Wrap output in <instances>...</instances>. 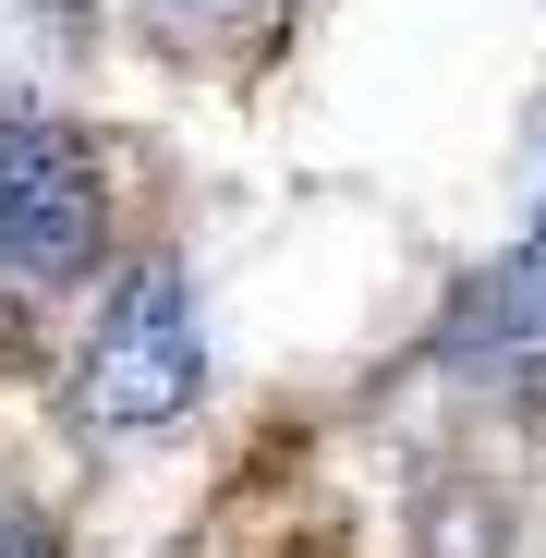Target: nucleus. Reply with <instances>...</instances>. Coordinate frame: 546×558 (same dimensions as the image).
I'll return each instance as SVG.
<instances>
[{
  "label": "nucleus",
  "mask_w": 546,
  "mask_h": 558,
  "mask_svg": "<svg viewBox=\"0 0 546 558\" xmlns=\"http://www.w3.org/2000/svg\"><path fill=\"white\" fill-rule=\"evenodd\" d=\"M110 255V182H98V146L49 110H13L0 98V267L61 292V279H98Z\"/></svg>",
  "instance_id": "f257e3e1"
},
{
  "label": "nucleus",
  "mask_w": 546,
  "mask_h": 558,
  "mask_svg": "<svg viewBox=\"0 0 546 558\" xmlns=\"http://www.w3.org/2000/svg\"><path fill=\"white\" fill-rule=\"evenodd\" d=\"M207 389V328H195V279L182 267H122L98 328H85V413L98 425H170Z\"/></svg>",
  "instance_id": "f03ea898"
},
{
  "label": "nucleus",
  "mask_w": 546,
  "mask_h": 558,
  "mask_svg": "<svg viewBox=\"0 0 546 558\" xmlns=\"http://www.w3.org/2000/svg\"><path fill=\"white\" fill-rule=\"evenodd\" d=\"M437 364H449V377H510V389H546V207H534V231H522V243L474 279V292L449 304Z\"/></svg>",
  "instance_id": "7ed1b4c3"
},
{
  "label": "nucleus",
  "mask_w": 546,
  "mask_h": 558,
  "mask_svg": "<svg viewBox=\"0 0 546 558\" xmlns=\"http://www.w3.org/2000/svg\"><path fill=\"white\" fill-rule=\"evenodd\" d=\"M0 558H61V546H49V522H37V510L0 498Z\"/></svg>",
  "instance_id": "20e7f679"
},
{
  "label": "nucleus",
  "mask_w": 546,
  "mask_h": 558,
  "mask_svg": "<svg viewBox=\"0 0 546 558\" xmlns=\"http://www.w3.org/2000/svg\"><path fill=\"white\" fill-rule=\"evenodd\" d=\"M158 13H170V25H195V37H219V25L255 13V0H158Z\"/></svg>",
  "instance_id": "39448f33"
},
{
  "label": "nucleus",
  "mask_w": 546,
  "mask_h": 558,
  "mask_svg": "<svg viewBox=\"0 0 546 558\" xmlns=\"http://www.w3.org/2000/svg\"><path fill=\"white\" fill-rule=\"evenodd\" d=\"M0 37H13V0H0Z\"/></svg>",
  "instance_id": "423d86ee"
}]
</instances>
